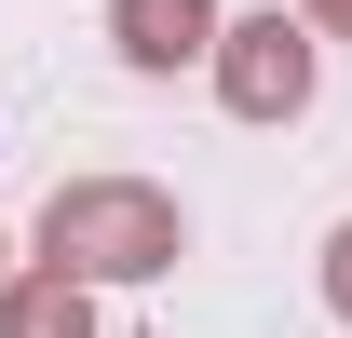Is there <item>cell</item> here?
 <instances>
[{"instance_id":"1","label":"cell","mask_w":352,"mask_h":338,"mask_svg":"<svg viewBox=\"0 0 352 338\" xmlns=\"http://www.w3.org/2000/svg\"><path fill=\"white\" fill-rule=\"evenodd\" d=\"M176 203L163 190H135V176H68L41 203V257L54 271H82V284H149V271H176Z\"/></svg>"},{"instance_id":"2","label":"cell","mask_w":352,"mask_h":338,"mask_svg":"<svg viewBox=\"0 0 352 338\" xmlns=\"http://www.w3.org/2000/svg\"><path fill=\"white\" fill-rule=\"evenodd\" d=\"M217 95L244 109V122H298V109H311V41L285 27V14L217 27Z\"/></svg>"},{"instance_id":"4","label":"cell","mask_w":352,"mask_h":338,"mask_svg":"<svg viewBox=\"0 0 352 338\" xmlns=\"http://www.w3.org/2000/svg\"><path fill=\"white\" fill-rule=\"evenodd\" d=\"M0 338H95V284H82V271H28V284H0Z\"/></svg>"},{"instance_id":"5","label":"cell","mask_w":352,"mask_h":338,"mask_svg":"<svg viewBox=\"0 0 352 338\" xmlns=\"http://www.w3.org/2000/svg\"><path fill=\"white\" fill-rule=\"evenodd\" d=\"M325 311H339V325H352V230H339V244H325Z\"/></svg>"},{"instance_id":"3","label":"cell","mask_w":352,"mask_h":338,"mask_svg":"<svg viewBox=\"0 0 352 338\" xmlns=\"http://www.w3.org/2000/svg\"><path fill=\"white\" fill-rule=\"evenodd\" d=\"M109 41L135 68H190V54H217V0H109Z\"/></svg>"},{"instance_id":"6","label":"cell","mask_w":352,"mask_h":338,"mask_svg":"<svg viewBox=\"0 0 352 338\" xmlns=\"http://www.w3.org/2000/svg\"><path fill=\"white\" fill-rule=\"evenodd\" d=\"M311 27H339V41H352V0H311Z\"/></svg>"}]
</instances>
